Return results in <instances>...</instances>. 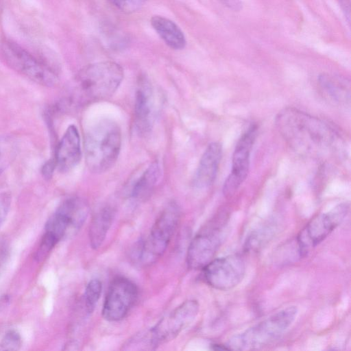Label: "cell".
Listing matches in <instances>:
<instances>
[{"mask_svg": "<svg viewBox=\"0 0 351 351\" xmlns=\"http://www.w3.org/2000/svg\"><path fill=\"white\" fill-rule=\"evenodd\" d=\"M58 243V241L53 236L45 232L35 252L34 258L38 262L43 261Z\"/></svg>", "mask_w": 351, "mask_h": 351, "instance_id": "cell-24", "label": "cell"}, {"mask_svg": "<svg viewBox=\"0 0 351 351\" xmlns=\"http://www.w3.org/2000/svg\"><path fill=\"white\" fill-rule=\"evenodd\" d=\"M298 308L288 306L228 340L226 350H252L263 348L280 337L294 322Z\"/></svg>", "mask_w": 351, "mask_h": 351, "instance_id": "cell-4", "label": "cell"}, {"mask_svg": "<svg viewBox=\"0 0 351 351\" xmlns=\"http://www.w3.org/2000/svg\"><path fill=\"white\" fill-rule=\"evenodd\" d=\"M117 9L125 13L138 10L147 0H107Z\"/></svg>", "mask_w": 351, "mask_h": 351, "instance_id": "cell-27", "label": "cell"}, {"mask_svg": "<svg viewBox=\"0 0 351 351\" xmlns=\"http://www.w3.org/2000/svg\"><path fill=\"white\" fill-rule=\"evenodd\" d=\"M123 78L122 67L112 61L88 64L74 78L70 103L75 106L104 100L117 90Z\"/></svg>", "mask_w": 351, "mask_h": 351, "instance_id": "cell-2", "label": "cell"}, {"mask_svg": "<svg viewBox=\"0 0 351 351\" xmlns=\"http://www.w3.org/2000/svg\"><path fill=\"white\" fill-rule=\"evenodd\" d=\"M12 195L9 192L0 193V228L4 223L10 209Z\"/></svg>", "mask_w": 351, "mask_h": 351, "instance_id": "cell-28", "label": "cell"}, {"mask_svg": "<svg viewBox=\"0 0 351 351\" xmlns=\"http://www.w3.org/2000/svg\"><path fill=\"white\" fill-rule=\"evenodd\" d=\"M22 346L20 334L16 330H9L0 341V350H18Z\"/></svg>", "mask_w": 351, "mask_h": 351, "instance_id": "cell-25", "label": "cell"}, {"mask_svg": "<svg viewBox=\"0 0 351 351\" xmlns=\"http://www.w3.org/2000/svg\"><path fill=\"white\" fill-rule=\"evenodd\" d=\"M7 64L14 70L43 86H51L58 82L57 74L16 43L5 42L1 47Z\"/></svg>", "mask_w": 351, "mask_h": 351, "instance_id": "cell-7", "label": "cell"}, {"mask_svg": "<svg viewBox=\"0 0 351 351\" xmlns=\"http://www.w3.org/2000/svg\"><path fill=\"white\" fill-rule=\"evenodd\" d=\"M225 7L233 10L234 12H239L242 9L243 3L241 0H218Z\"/></svg>", "mask_w": 351, "mask_h": 351, "instance_id": "cell-30", "label": "cell"}, {"mask_svg": "<svg viewBox=\"0 0 351 351\" xmlns=\"http://www.w3.org/2000/svg\"><path fill=\"white\" fill-rule=\"evenodd\" d=\"M115 212L111 206L101 208L93 217L89 227V241L92 248L96 250L104 242L110 229Z\"/></svg>", "mask_w": 351, "mask_h": 351, "instance_id": "cell-18", "label": "cell"}, {"mask_svg": "<svg viewBox=\"0 0 351 351\" xmlns=\"http://www.w3.org/2000/svg\"><path fill=\"white\" fill-rule=\"evenodd\" d=\"M348 211L349 205L342 203L311 219L296 237L300 258L306 256L340 225Z\"/></svg>", "mask_w": 351, "mask_h": 351, "instance_id": "cell-6", "label": "cell"}, {"mask_svg": "<svg viewBox=\"0 0 351 351\" xmlns=\"http://www.w3.org/2000/svg\"><path fill=\"white\" fill-rule=\"evenodd\" d=\"M102 285L99 280L93 279L87 285L85 293H84V302L85 306L88 313H91L101 294Z\"/></svg>", "mask_w": 351, "mask_h": 351, "instance_id": "cell-23", "label": "cell"}, {"mask_svg": "<svg viewBox=\"0 0 351 351\" xmlns=\"http://www.w3.org/2000/svg\"><path fill=\"white\" fill-rule=\"evenodd\" d=\"M180 214L176 203L169 204L156 220L148 237L137 245L133 258L143 265L156 262L165 253L177 228Z\"/></svg>", "mask_w": 351, "mask_h": 351, "instance_id": "cell-5", "label": "cell"}, {"mask_svg": "<svg viewBox=\"0 0 351 351\" xmlns=\"http://www.w3.org/2000/svg\"><path fill=\"white\" fill-rule=\"evenodd\" d=\"M221 226H209L199 232L191 241L186 253V263L191 269L204 267L213 259L223 240Z\"/></svg>", "mask_w": 351, "mask_h": 351, "instance_id": "cell-13", "label": "cell"}, {"mask_svg": "<svg viewBox=\"0 0 351 351\" xmlns=\"http://www.w3.org/2000/svg\"><path fill=\"white\" fill-rule=\"evenodd\" d=\"M202 269L208 285L217 290L228 291L242 281L246 267L241 256L232 254L213 259Z\"/></svg>", "mask_w": 351, "mask_h": 351, "instance_id": "cell-9", "label": "cell"}, {"mask_svg": "<svg viewBox=\"0 0 351 351\" xmlns=\"http://www.w3.org/2000/svg\"><path fill=\"white\" fill-rule=\"evenodd\" d=\"M276 125L287 143L298 154L312 158L331 154L340 138L324 121L293 108L282 110Z\"/></svg>", "mask_w": 351, "mask_h": 351, "instance_id": "cell-1", "label": "cell"}, {"mask_svg": "<svg viewBox=\"0 0 351 351\" xmlns=\"http://www.w3.org/2000/svg\"><path fill=\"white\" fill-rule=\"evenodd\" d=\"M274 230V228L265 226L255 231L246 242V248L248 250H254L260 247V246L270 237Z\"/></svg>", "mask_w": 351, "mask_h": 351, "instance_id": "cell-26", "label": "cell"}, {"mask_svg": "<svg viewBox=\"0 0 351 351\" xmlns=\"http://www.w3.org/2000/svg\"><path fill=\"white\" fill-rule=\"evenodd\" d=\"M222 156V146L218 142L211 143L203 153L194 178L196 187L210 186L215 181Z\"/></svg>", "mask_w": 351, "mask_h": 351, "instance_id": "cell-16", "label": "cell"}, {"mask_svg": "<svg viewBox=\"0 0 351 351\" xmlns=\"http://www.w3.org/2000/svg\"><path fill=\"white\" fill-rule=\"evenodd\" d=\"M121 147V131L114 121L104 118L93 123L84 137L86 165L95 173L110 169L117 161Z\"/></svg>", "mask_w": 351, "mask_h": 351, "instance_id": "cell-3", "label": "cell"}, {"mask_svg": "<svg viewBox=\"0 0 351 351\" xmlns=\"http://www.w3.org/2000/svg\"><path fill=\"white\" fill-rule=\"evenodd\" d=\"M19 151L16 139L9 135L0 136V174L15 159Z\"/></svg>", "mask_w": 351, "mask_h": 351, "instance_id": "cell-21", "label": "cell"}, {"mask_svg": "<svg viewBox=\"0 0 351 351\" xmlns=\"http://www.w3.org/2000/svg\"><path fill=\"white\" fill-rule=\"evenodd\" d=\"M82 151L77 128L71 125L68 127L60 139L55 154L56 167L61 172L73 169L80 161Z\"/></svg>", "mask_w": 351, "mask_h": 351, "instance_id": "cell-15", "label": "cell"}, {"mask_svg": "<svg viewBox=\"0 0 351 351\" xmlns=\"http://www.w3.org/2000/svg\"><path fill=\"white\" fill-rule=\"evenodd\" d=\"M56 167V164L54 158L46 162L41 169L43 178L47 180L51 179Z\"/></svg>", "mask_w": 351, "mask_h": 351, "instance_id": "cell-29", "label": "cell"}, {"mask_svg": "<svg viewBox=\"0 0 351 351\" xmlns=\"http://www.w3.org/2000/svg\"><path fill=\"white\" fill-rule=\"evenodd\" d=\"M150 22L158 35L170 48L181 50L185 47L184 34L173 21L164 16H154Z\"/></svg>", "mask_w": 351, "mask_h": 351, "instance_id": "cell-17", "label": "cell"}, {"mask_svg": "<svg viewBox=\"0 0 351 351\" xmlns=\"http://www.w3.org/2000/svg\"><path fill=\"white\" fill-rule=\"evenodd\" d=\"M318 83L324 95L330 101L339 104L350 101V84L344 80L323 73L319 76Z\"/></svg>", "mask_w": 351, "mask_h": 351, "instance_id": "cell-19", "label": "cell"}, {"mask_svg": "<svg viewBox=\"0 0 351 351\" xmlns=\"http://www.w3.org/2000/svg\"><path fill=\"white\" fill-rule=\"evenodd\" d=\"M199 310L198 302L189 300L162 317L151 328L157 346L176 338L183 329L195 320Z\"/></svg>", "mask_w": 351, "mask_h": 351, "instance_id": "cell-11", "label": "cell"}, {"mask_svg": "<svg viewBox=\"0 0 351 351\" xmlns=\"http://www.w3.org/2000/svg\"><path fill=\"white\" fill-rule=\"evenodd\" d=\"M257 127L252 125L238 141L232 156V170L224 182L223 193L230 197L247 176L250 153L256 136Z\"/></svg>", "mask_w": 351, "mask_h": 351, "instance_id": "cell-12", "label": "cell"}, {"mask_svg": "<svg viewBox=\"0 0 351 351\" xmlns=\"http://www.w3.org/2000/svg\"><path fill=\"white\" fill-rule=\"evenodd\" d=\"M124 346V350H154L158 346L151 328L136 334Z\"/></svg>", "mask_w": 351, "mask_h": 351, "instance_id": "cell-22", "label": "cell"}, {"mask_svg": "<svg viewBox=\"0 0 351 351\" xmlns=\"http://www.w3.org/2000/svg\"><path fill=\"white\" fill-rule=\"evenodd\" d=\"M160 176V168L157 162H152L134 182L131 197L135 201H141L147 198Z\"/></svg>", "mask_w": 351, "mask_h": 351, "instance_id": "cell-20", "label": "cell"}, {"mask_svg": "<svg viewBox=\"0 0 351 351\" xmlns=\"http://www.w3.org/2000/svg\"><path fill=\"white\" fill-rule=\"evenodd\" d=\"M88 212V206L83 199L76 197L68 198L47 220L45 230L59 242L78 231L86 221Z\"/></svg>", "mask_w": 351, "mask_h": 351, "instance_id": "cell-8", "label": "cell"}, {"mask_svg": "<svg viewBox=\"0 0 351 351\" xmlns=\"http://www.w3.org/2000/svg\"><path fill=\"white\" fill-rule=\"evenodd\" d=\"M156 99L149 82L141 79L136 92L134 103V125L141 135L152 130L156 118Z\"/></svg>", "mask_w": 351, "mask_h": 351, "instance_id": "cell-14", "label": "cell"}, {"mask_svg": "<svg viewBox=\"0 0 351 351\" xmlns=\"http://www.w3.org/2000/svg\"><path fill=\"white\" fill-rule=\"evenodd\" d=\"M6 254V250L3 248L0 247V267H1V263L2 261L5 258Z\"/></svg>", "mask_w": 351, "mask_h": 351, "instance_id": "cell-31", "label": "cell"}, {"mask_svg": "<svg viewBox=\"0 0 351 351\" xmlns=\"http://www.w3.org/2000/svg\"><path fill=\"white\" fill-rule=\"evenodd\" d=\"M138 296L136 286L130 280L117 277L110 283L103 308V317L110 322L124 318L134 304Z\"/></svg>", "mask_w": 351, "mask_h": 351, "instance_id": "cell-10", "label": "cell"}]
</instances>
